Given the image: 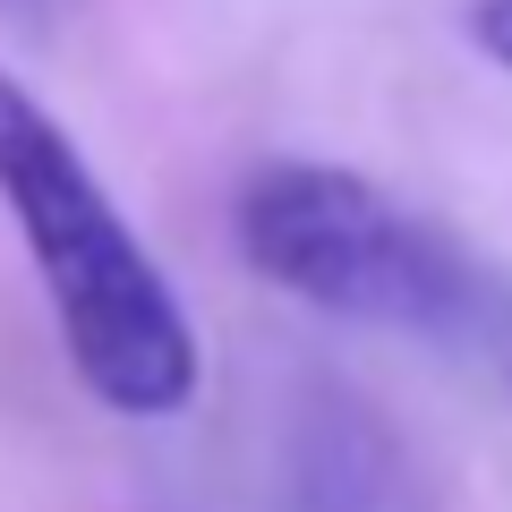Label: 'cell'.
<instances>
[{"instance_id":"6da1fadb","label":"cell","mask_w":512,"mask_h":512,"mask_svg":"<svg viewBox=\"0 0 512 512\" xmlns=\"http://www.w3.org/2000/svg\"><path fill=\"white\" fill-rule=\"evenodd\" d=\"M0 205L35 256L52 325L94 402H111L120 419H171L197 402V325L171 274L86 171L77 137L9 69H0Z\"/></svg>"},{"instance_id":"7a4b0ae2","label":"cell","mask_w":512,"mask_h":512,"mask_svg":"<svg viewBox=\"0 0 512 512\" xmlns=\"http://www.w3.org/2000/svg\"><path fill=\"white\" fill-rule=\"evenodd\" d=\"M239 256L274 291L308 299L350 325L419 333V342L470 350V325L487 308L495 274L470 248L393 205L376 180L333 163H274L239 188Z\"/></svg>"},{"instance_id":"3957f363","label":"cell","mask_w":512,"mask_h":512,"mask_svg":"<svg viewBox=\"0 0 512 512\" xmlns=\"http://www.w3.org/2000/svg\"><path fill=\"white\" fill-rule=\"evenodd\" d=\"M299 504L308 512H402V461L359 410H325L308 461H299Z\"/></svg>"},{"instance_id":"277c9868","label":"cell","mask_w":512,"mask_h":512,"mask_svg":"<svg viewBox=\"0 0 512 512\" xmlns=\"http://www.w3.org/2000/svg\"><path fill=\"white\" fill-rule=\"evenodd\" d=\"M461 359H478V367L512 393V282H504V274H495V291H487V308H478L470 350H461Z\"/></svg>"},{"instance_id":"5b68a950","label":"cell","mask_w":512,"mask_h":512,"mask_svg":"<svg viewBox=\"0 0 512 512\" xmlns=\"http://www.w3.org/2000/svg\"><path fill=\"white\" fill-rule=\"evenodd\" d=\"M470 43L512 77V0H470Z\"/></svg>"},{"instance_id":"8992f818","label":"cell","mask_w":512,"mask_h":512,"mask_svg":"<svg viewBox=\"0 0 512 512\" xmlns=\"http://www.w3.org/2000/svg\"><path fill=\"white\" fill-rule=\"evenodd\" d=\"M35 9H52V0H0V18H35Z\"/></svg>"}]
</instances>
